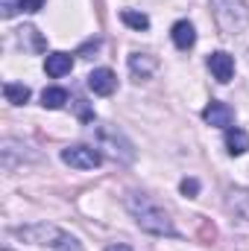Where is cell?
Here are the masks:
<instances>
[{
  "label": "cell",
  "mask_w": 249,
  "mask_h": 251,
  "mask_svg": "<svg viewBox=\"0 0 249 251\" xmlns=\"http://www.w3.org/2000/svg\"><path fill=\"white\" fill-rule=\"evenodd\" d=\"M18 9H21V3H18V0H3V18H12Z\"/></svg>",
  "instance_id": "16"
},
{
  "label": "cell",
  "mask_w": 249,
  "mask_h": 251,
  "mask_svg": "<svg viewBox=\"0 0 249 251\" xmlns=\"http://www.w3.org/2000/svg\"><path fill=\"white\" fill-rule=\"evenodd\" d=\"M170 38H173V44H176L179 50H190V47L196 44V29H193L190 21H176L173 29H170Z\"/></svg>",
  "instance_id": "7"
},
{
  "label": "cell",
  "mask_w": 249,
  "mask_h": 251,
  "mask_svg": "<svg viewBox=\"0 0 249 251\" xmlns=\"http://www.w3.org/2000/svg\"><path fill=\"white\" fill-rule=\"evenodd\" d=\"M62 161L67 167H73V170H94V167H100L103 155H100V149H94V146L76 143V146L62 149Z\"/></svg>",
  "instance_id": "3"
},
{
  "label": "cell",
  "mask_w": 249,
  "mask_h": 251,
  "mask_svg": "<svg viewBox=\"0 0 249 251\" xmlns=\"http://www.w3.org/2000/svg\"><path fill=\"white\" fill-rule=\"evenodd\" d=\"M106 251H132L129 246H124V243H115V246H109Z\"/></svg>",
  "instance_id": "17"
},
{
  "label": "cell",
  "mask_w": 249,
  "mask_h": 251,
  "mask_svg": "<svg viewBox=\"0 0 249 251\" xmlns=\"http://www.w3.org/2000/svg\"><path fill=\"white\" fill-rule=\"evenodd\" d=\"M18 3H21V9H24V12H30V15H32V12H38V9H44V0H18Z\"/></svg>",
  "instance_id": "15"
},
{
  "label": "cell",
  "mask_w": 249,
  "mask_h": 251,
  "mask_svg": "<svg viewBox=\"0 0 249 251\" xmlns=\"http://www.w3.org/2000/svg\"><path fill=\"white\" fill-rule=\"evenodd\" d=\"M121 21H124L129 29H138V32L150 29V18H147L144 12H135V9H124V12H121Z\"/></svg>",
  "instance_id": "13"
},
{
  "label": "cell",
  "mask_w": 249,
  "mask_h": 251,
  "mask_svg": "<svg viewBox=\"0 0 249 251\" xmlns=\"http://www.w3.org/2000/svg\"><path fill=\"white\" fill-rule=\"evenodd\" d=\"M129 210H132V216H135V222L144 228V231H150V234H158V237H173L176 234V228H173V222H170V216L150 199V196H141V193H135L132 199H129Z\"/></svg>",
  "instance_id": "1"
},
{
  "label": "cell",
  "mask_w": 249,
  "mask_h": 251,
  "mask_svg": "<svg viewBox=\"0 0 249 251\" xmlns=\"http://www.w3.org/2000/svg\"><path fill=\"white\" fill-rule=\"evenodd\" d=\"M21 237L35 243V246H53V249H62V246H73L76 249V240L62 234L59 228L53 225H32V228H21Z\"/></svg>",
  "instance_id": "2"
},
{
  "label": "cell",
  "mask_w": 249,
  "mask_h": 251,
  "mask_svg": "<svg viewBox=\"0 0 249 251\" xmlns=\"http://www.w3.org/2000/svg\"><path fill=\"white\" fill-rule=\"evenodd\" d=\"M88 88H91V94H97V97H109V94H115V88H118V76H115L109 67H97V70L88 73Z\"/></svg>",
  "instance_id": "4"
},
{
  "label": "cell",
  "mask_w": 249,
  "mask_h": 251,
  "mask_svg": "<svg viewBox=\"0 0 249 251\" xmlns=\"http://www.w3.org/2000/svg\"><path fill=\"white\" fill-rule=\"evenodd\" d=\"M208 70L214 73V79L217 82H229L232 76H235V59L229 56V53H223V50H217V53H211L208 56Z\"/></svg>",
  "instance_id": "6"
},
{
  "label": "cell",
  "mask_w": 249,
  "mask_h": 251,
  "mask_svg": "<svg viewBox=\"0 0 249 251\" xmlns=\"http://www.w3.org/2000/svg\"><path fill=\"white\" fill-rule=\"evenodd\" d=\"M202 120H205L208 126H217V128H232L235 111H232L226 102H220V100H211V102L205 105V111H202Z\"/></svg>",
  "instance_id": "5"
},
{
  "label": "cell",
  "mask_w": 249,
  "mask_h": 251,
  "mask_svg": "<svg viewBox=\"0 0 249 251\" xmlns=\"http://www.w3.org/2000/svg\"><path fill=\"white\" fill-rule=\"evenodd\" d=\"M226 152H229L232 158H238V155L249 152V134L244 131V128H238V126L226 128Z\"/></svg>",
  "instance_id": "8"
},
{
  "label": "cell",
  "mask_w": 249,
  "mask_h": 251,
  "mask_svg": "<svg viewBox=\"0 0 249 251\" xmlns=\"http://www.w3.org/2000/svg\"><path fill=\"white\" fill-rule=\"evenodd\" d=\"M129 67H132V73H135L138 79H147V76L156 70V59L147 56V53H132V56H129Z\"/></svg>",
  "instance_id": "10"
},
{
  "label": "cell",
  "mask_w": 249,
  "mask_h": 251,
  "mask_svg": "<svg viewBox=\"0 0 249 251\" xmlns=\"http://www.w3.org/2000/svg\"><path fill=\"white\" fill-rule=\"evenodd\" d=\"M3 97H6V102H12V105H24V102L30 100V88H27V85H18V82H6V85H3Z\"/></svg>",
  "instance_id": "11"
},
{
  "label": "cell",
  "mask_w": 249,
  "mask_h": 251,
  "mask_svg": "<svg viewBox=\"0 0 249 251\" xmlns=\"http://www.w3.org/2000/svg\"><path fill=\"white\" fill-rule=\"evenodd\" d=\"M64 102H67V91H64V88H47V91L41 94V105L50 108V111L64 108Z\"/></svg>",
  "instance_id": "12"
},
{
  "label": "cell",
  "mask_w": 249,
  "mask_h": 251,
  "mask_svg": "<svg viewBox=\"0 0 249 251\" xmlns=\"http://www.w3.org/2000/svg\"><path fill=\"white\" fill-rule=\"evenodd\" d=\"M179 190L185 193L187 199H193V196L199 193V181H196V178H182V184H179Z\"/></svg>",
  "instance_id": "14"
},
{
  "label": "cell",
  "mask_w": 249,
  "mask_h": 251,
  "mask_svg": "<svg viewBox=\"0 0 249 251\" xmlns=\"http://www.w3.org/2000/svg\"><path fill=\"white\" fill-rule=\"evenodd\" d=\"M70 67H73V56H70V53H50V56L44 59V70H47V76H53V79L70 73Z\"/></svg>",
  "instance_id": "9"
}]
</instances>
